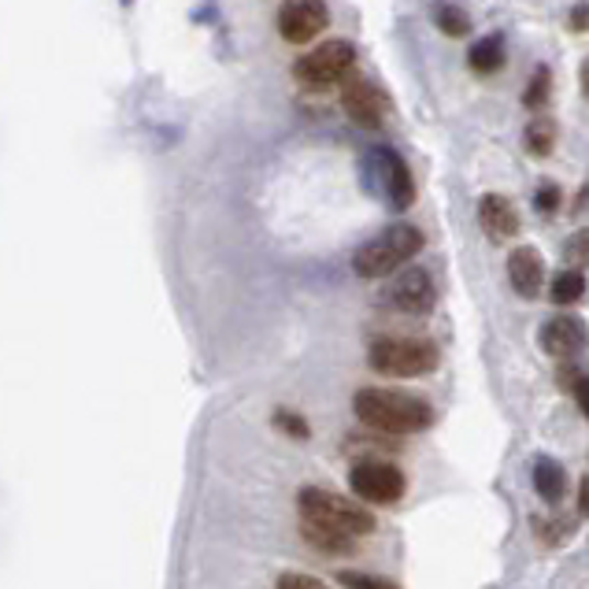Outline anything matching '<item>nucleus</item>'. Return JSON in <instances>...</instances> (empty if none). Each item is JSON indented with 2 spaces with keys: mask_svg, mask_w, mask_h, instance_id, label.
Segmentation results:
<instances>
[{
  "mask_svg": "<svg viewBox=\"0 0 589 589\" xmlns=\"http://www.w3.org/2000/svg\"><path fill=\"white\" fill-rule=\"evenodd\" d=\"M542 345H545V352H553V357H560V360L571 363L578 352H582V345H586L582 319H575V316L548 319L545 330H542Z\"/></svg>",
  "mask_w": 589,
  "mask_h": 589,
  "instance_id": "13",
  "label": "nucleus"
},
{
  "mask_svg": "<svg viewBox=\"0 0 589 589\" xmlns=\"http://www.w3.org/2000/svg\"><path fill=\"white\" fill-rule=\"evenodd\" d=\"M434 23H438L441 34H449V37L471 34V15H467L460 4H434Z\"/></svg>",
  "mask_w": 589,
  "mask_h": 589,
  "instance_id": "19",
  "label": "nucleus"
},
{
  "mask_svg": "<svg viewBox=\"0 0 589 589\" xmlns=\"http://www.w3.org/2000/svg\"><path fill=\"white\" fill-rule=\"evenodd\" d=\"M349 490L360 497L363 508L368 504H397L404 490H408V482H404V471L397 463L390 460H360L357 467L349 471Z\"/></svg>",
  "mask_w": 589,
  "mask_h": 589,
  "instance_id": "6",
  "label": "nucleus"
},
{
  "mask_svg": "<svg viewBox=\"0 0 589 589\" xmlns=\"http://www.w3.org/2000/svg\"><path fill=\"white\" fill-rule=\"evenodd\" d=\"M274 589H330L323 578L316 575H304V571H286L279 575V582H274Z\"/></svg>",
  "mask_w": 589,
  "mask_h": 589,
  "instance_id": "24",
  "label": "nucleus"
},
{
  "mask_svg": "<svg viewBox=\"0 0 589 589\" xmlns=\"http://www.w3.org/2000/svg\"><path fill=\"white\" fill-rule=\"evenodd\" d=\"M534 531H537V537H542V542H548V545H560L564 537H571V523L567 520H542V523H534Z\"/></svg>",
  "mask_w": 589,
  "mask_h": 589,
  "instance_id": "25",
  "label": "nucleus"
},
{
  "mask_svg": "<svg viewBox=\"0 0 589 589\" xmlns=\"http://www.w3.org/2000/svg\"><path fill=\"white\" fill-rule=\"evenodd\" d=\"M523 145H526V152L531 156H548L553 152V145H556V123L548 116H534L531 123H526V130H523Z\"/></svg>",
  "mask_w": 589,
  "mask_h": 589,
  "instance_id": "16",
  "label": "nucleus"
},
{
  "mask_svg": "<svg viewBox=\"0 0 589 589\" xmlns=\"http://www.w3.org/2000/svg\"><path fill=\"white\" fill-rule=\"evenodd\" d=\"M534 205L545 211V216H553L556 208H560V186H553V182H545V186H537L534 193Z\"/></svg>",
  "mask_w": 589,
  "mask_h": 589,
  "instance_id": "26",
  "label": "nucleus"
},
{
  "mask_svg": "<svg viewBox=\"0 0 589 589\" xmlns=\"http://www.w3.org/2000/svg\"><path fill=\"white\" fill-rule=\"evenodd\" d=\"M338 582L345 589H397L390 578H379V575H368V571H341Z\"/></svg>",
  "mask_w": 589,
  "mask_h": 589,
  "instance_id": "23",
  "label": "nucleus"
},
{
  "mask_svg": "<svg viewBox=\"0 0 589 589\" xmlns=\"http://www.w3.org/2000/svg\"><path fill=\"white\" fill-rule=\"evenodd\" d=\"M548 94H553V70L548 67H537L531 75V83H526V94H523V105L537 111L548 100Z\"/></svg>",
  "mask_w": 589,
  "mask_h": 589,
  "instance_id": "20",
  "label": "nucleus"
},
{
  "mask_svg": "<svg viewBox=\"0 0 589 589\" xmlns=\"http://www.w3.org/2000/svg\"><path fill=\"white\" fill-rule=\"evenodd\" d=\"M504 37L501 34H486L479 42L471 45V53H467V64H471L475 75H497V70L504 67Z\"/></svg>",
  "mask_w": 589,
  "mask_h": 589,
  "instance_id": "15",
  "label": "nucleus"
},
{
  "mask_svg": "<svg viewBox=\"0 0 589 589\" xmlns=\"http://www.w3.org/2000/svg\"><path fill=\"white\" fill-rule=\"evenodd\" d=\"M426 238L419 227L412 222H397V227L382 230L379 238H371L357 257H352V268H357L360 279H385L390 271L404 268L408 260H415L423 252Z\"/></svg>",
  "mask_w": 589,
  "mask_h": 589,
  "instance_id": "3",
  "label": "nucleus"
},
{
  "mask_svg": "<svg viewBox=\"0 0 589 589\" xmlns=\"http://www.w3.org/2000/svg\"><path fill=\"white\" fill-rule=\"evenodd\" d=\"M390 301H393V308L408 312V316H430L434 304H438V286H434L430 271L408 268L397 282H393Z\"/></svg>",
  "mask_w": 589,
  "mask_h": 589,
  "instance_id": "10",
  "label": "nucleus"
},
{
  "mask_svg": "<svg viewBox=\"0 0 589 589\" xmlns=\"http://www.w3.org/2000/svg\"><path fill=\"white\" fill-rule=\"evenodd\" d=\"M571 30H575V34H582V30H586V4L571 8Z\"/></svg>",
  "mask_w": 589,
  "mask_h": 589,
  "instance_id": "27",
  "label": "nucleus"
},
{
  "mask_svg": "<svg viewBox=\"0 0 589 589\" xmlns=\"http://www.w3.org/2000/svg\"><path fill=\"white\" fill-rule=\"evenodd\" d=\"M534 490L548 504H560L564 501L567 475H564V467L553 460V456H537V460H534Z\"/></svg>",
  "mask_w": 589,
  "mask_h": 589,
  "instance_id": "14",
  "label": "nucleus"
},
{
  "mask_svg": "<svg viewBox=\"0 0 589 589\" xmlns=\"http://www.w3.org/2000/svg\"><path fill=\"white\" fill-rule=\"evenodd\" d=\"M360 423L371 430L385 434V438H404V434H419L434 423L430 401H423L419 393L404 390H385V385H368L352 397Z\"/></svg>",
  "mask_w": 589,
  "mask_h": 589,
  "instance_id": "1",
  "label": "nucleus"
},
{
  "mask_svg": "<svg viewBox=\"0 0 589 589\" xmlns=\"http://www.w3.org/2000/svg\"><path fill=\"white\" fill-rule=\"evenodd\" d=\"M582 211H586V189H578V197L571 205V216H582Z\"/></svg>",
  "mask_w": 589,
  "mask_h": 589,
  "instance_id": "28",
  "label": "nucleus"
},
{
  "mask_svg": "<svg viewBox=\"0 0 589 589\" xmlns=\"http://www.w3.org/2000/svg\"><path fill=\"white\" fill-rule=\"evenodd\" d=\"M327 23H330V8L319 4V0H290L279 12V34L290 45L316 42L323 30H327Z\"/></svg>",
  "mask_w": 589,
  "mask_h": 589,
  "instance_id": "9",
  "label": "nucleus"
},
{
  "mask_svg": "<svg viewBox=\"0 0 589 589\" xmlns=\"http://www.w3.org/2000/svg\"><path fill=\"white\" fill-rule=\"evenodd\" d=\"M582 293H586V279H582V271L571 268V271H560L553 279V290H548V297H553V304H575V301H582Z\"/></svg>",
  "mask_w": 589,
  "mask_h": 589,
  "instance_id": "18",
  "label": "nucleus"
},
{
  "mask_svg": "<svg viewBox=\"0 0 589 589\" xmlns=\"http://www.w3.org/2000/svg\"><path fill=\"white\" fill-rule=\"evenodd\" d=\"M368 175L374 182V189L382 193L385 200H390V208H412L415 200V178H412V167L401 160V152L393 149H374L368 156Z\"/></svg>",
  "mask_w": 589,
  "mask_h": 589,
  "instance_id": "7",
  "label": "nucleus"
},
{
  "mask_svg": "<svg viewBox=\"0 0 589 589\" xmlns=\"http://www.w3.org/2000/svg\"><path fill=\"white\" fill-rule=\"evenodd\" d=\"M368 363L385 379H419L438 368L441 352L430 338H379L371 345Z\"/></svg>",
  "mask_w": 589,
  "mask_h": 589,
  "instance_id": "4",
  "label": "nucleus"
},
{
  "mask_svg": "<svg viewBox=\"0 0 589 589\" xmlns=\"http://www.w3.org/2000/svg\"><path fill=\"white\" fill-rule=\"evenodd\" d=\"M274 426H279L282 434H290V438H297V441H308L312 438V426L304 423L297 412L279 408V412H274Z\"/></svg>",
  "mask_w": 589,
  "mask_h": 589,
  "instance_id": "22",
  "label": "nucleus"
},
{
  "mask_svg": "<svg viewBox=\"0 0 589 589\" xmlns=\"http://www.w3.org/2000/svg\"><path fill=\"white\" fill-rule=\"evenodd\" d=\"M301 534L304 542H308L312 548H319V553H330V556H345L357 548V542L345 534H334V531H323V526H312V523H301Z\"/></svg>",
  "mask_w": 589,
  "mask_h": 589,
  "instance_id": "17",
  "label": "nucleus"
},
{
  "mask_svg": "<svg viewBox=\"0 0 589 589\" xmlns=\"http://www.w3.org/2000/svg\"><path fill=\"white\" fill-rule=\"evenodd\" d=\"M297 512H301V523L345 534V537H352V542L374 534L371 508H363L360 501H349V497H341V493L319 490V486H308V490L297 493Z\"/></svg>",
  "mask_w": 589,
  "mask_h": 589,
  "instance_id": "2",
  "label": "nucleus"
},
{
  "mask_svg": "<svg viewBox=\"0 0 589 589\" xmlns=\"http://www.w3.org/2000/svg\"><path fill=\"white\" fill-rule=\"evenodd\" d=\"M508 282L523 301H534L545 282V257L534 246H520L508 257Z\"/></svg>",
  "mask_w": 589,
  "mask_h": 589,
  "instance_id": "11",
  "label": "nucleus"
},
{
  "mask_svg": "<svg viewBox=\"0 0 589 589\" xmlns=\"http://www.w3.org/2000/svg\"><path fill=\"white\" fill-rule=\"evenodd\" d=\"M352 67H357V45L345 42V37H334V42H323L312 53L297 56L293 78L304 89H330L341 86L352 75Z\"/></svg>",
  "mask_w": 589,
  "mask_h": 589,
  "instance_id": "5",
  "label": "nucleus"
},
{
  "mask_svg": "<svg viewBox=\"0 0 589 589\" xmlns=\"http://www.w3.org/2000/svg\"><path fill=\"white\" fill-rule=\"evenodd\" d=\"M560 385L567 393H575L578 408L589 412V390H586V371L578 368V363H567V368H560Z\"/></svg>",
  "mask_w": 589,
  "mask_h": 589,
  "instance_id": "21",
  "label": "nucleus"
},
{
  "mask_svg": "<svg viewBox=\"0 0 589 589\" xmlns=\"http://www.w3.org/2000/svg\"><path fill=\"white\" fill-rule=\"evenodd\" d=\"M479 222L493 241H508L520 233V211H515L512 197H504V193L479 197Z\"/></svg>",
  "mask_w": 589,
  "mask_h": 589,
  "instance_id": "12",
  "label": "nucleus"
},
{
  "mask_svg": "<svg viewBox=\"0 0 589 589\" xmlns=\"http://www.w3.org/2000/svg\"><path fill=\"white\" fill-rule=\"evenodd\" d=\"M341 108L357 127L379 130L385 123V116H390V97H385L382 89L371 83V78L349 75L341 83Z\"/></svg>",
  "mask_w": 589,
  "mask_h": 589,
  "instance_id": "8",
  "label": "nucleus"
}]
</instances>
